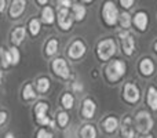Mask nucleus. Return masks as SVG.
I'll return each instance as SVG.
<instances>
[{
    "label": "nucleus",
    "instance_id": "1",
    "mask_svg": "<svg viewBox=\"0 0 157 138\" xmlns=\"http://www.w3.org/2000/svg\"><path fill=\"white\" fill-rule=\"evenodd\" d=\"M102 19L108 26H114L119 22V10H117L116 4L112 0H106L102 4Z\"/></svg>",
    "mask_w": 157,
    "mask_h": 138
},
{
    "label": "nucleus",
    "instance_id": "2",
    "mask_svg": "<svg viewBox=\"0 0 157 138\" xmlns=\"http://www.w3.org/2000/svg\"><path fill=\"white\" fill-rule=\"evenodd\" d=\"M125 70H127V64L124 62V61H112L110 64L108 65V68H106V77H108L109 81H112V83H116V81H119L120 79L124 76Z\"/></svg>",
    "mask_w": 157,
    "mask_h": 138
},
{
    "label": "nucleus",
    "instance_id": "3",
    "mask_svg": "<svg viewBox=\"0 0 157 138\" xmlns=\"http://www.w3.org/2000/svg\"><path fill=\"white\" fill-rule=\"evenodd\" d=\"M114 53H116V43H114L113 39H103L98 43L97 54L101 61L110 60Z\"/></svg>",
    "mask_w": 157,
    "mask_h": 138
},
{
    "label": "nucleus",
    "instance_id": "4",
    "mask_svg": "<svg viewBox=\"0 0 157 138\" xmlns=\"http://www.w3.org/2000/svg\"><path fill=\"white\" fill-rule=\"evenodd\" d=\"M153 124H155V122H153L152 116H150L146 111H141L136 113L135 127L141 134H147L153 128Z\"/></svg>",
    "mask_w": 157,
    "mask_h": 138
},
{
    "label": "nucleus",
    "instance_id": "5",
    "mask_svg": "<svg viewBox=\"0 0 157 138\" xmlns=\"http://www.w3.org/2000/svg\"><path fill=\"white\" fill-rule=\"evenodd\" d=\"M48 112V105L46 102H37L35 106V116H36V122L41 126H50L54 127V122L47 116Z\"/></svg>",
    "mask_w": 157,
    "mask_h": 138
},
{
    "label": "nucleus",
    "instance_id": "6",
    "mask_svg": "<svg viewBox=\"0 0 157 138\" xmlns=\"http://www.w3.org/2000/svg\"><path fill=\"white\" fill-rule=\"evenodd\" d=\"M119 37L121 40V47H123L124 54L128 55V57L132 55L134 50H135V39H134V36L128 32V29H125L119 33Z\"/></svg>",
    "mask_w": 157,
    "mask_h": 138
},
{
    "label": "nucleus",
    "instance_id": "7",
    "mask_svg": "<svg viewBox=\"0 0 157 138\" xmlns=\"http://www.w3.org/2000/svg\"><path fill=\"white\" fill-rule=\"evenodd\" d=\"M123 98L130 104H136L141 98V91L134 83H125L123 87Z\"/></svg>",
    "mask_w": 157,
    "mask_h": 138
},
{
    "label": "nucleus",
    "instance_id": "8",
    "mask_svg": "<svg viewBox=\"0 0 157 138\" xmlns=\"http://www.w3.org/2000/svg\"><path fill=\"white\" fill-rule=\"evenodd\" d=\"M57 19H58V25L62 30H69L72 28V24H73V18H72L71 13H69V8H65V7H59L58 10V14L57 15Z\"/></svg>",
    "mask_w": 157,
    "mask_h": 138
},
{
    "label": "nucleus",
    "instance_id": "9",
    "mask_svg": "<svg viewBox=\"0 0 157 138\" xmlns=\"http://www.w3.org/2000/svg\"><path fill=\"white\" fill-rule=\"evenodd\" d=\"M52 70L57 76L62 79H69L71 77V72H69V66L63 58H55L52 61Z\"/></svg>",
    "mask_w": 157,
    "mask_h": 138
},
{
    "label": "nucleus",
    "instance_id": "10",
    "mask_svg": "<svg viewBox=\"0 0 157 138\" xmlns=\"http://www.w3.org/2000/svg\"><path fill=\"white\" fill-rule=\"evenodd\" d=\"M86 54V44L81 40H75L71 46L68 47V57L71 60H80Z\"/></svg>",
    "mask_w": 157,
    "mask_h": 138
},
{
    "label": "nucleus",
    "instance_id": "11",
    "mask_svg": "<svg viewBox=\"0 0 157 138\" xmlns=\"http://www.w3.org/2000/svg\"><path fill=\"white\" fill-rule=\"evenodd\" d=\"M25 7H26V0H13L11 2V6L8 8V15L10 18L17 19L24 14Z\"/></svg>",
    "mask_w": 157,
    "mask_h": 138
},
{
    "label": "nucleus",
    "instance_id": "12",
    "mask_svg": "<svg viewBox=\"0 0 157 138\" xmlns=\"http://www.w3.org/2000/svg\"><path fill=\"white\" fill-rule=\"evenodd\" d=\"M132 24L136 26V29H139L141 32H145L149 24V17L145 11H136L135 15L132 17Z\"/></svg>",
    "mask_w": 157,
    "mask_h": 138
},
{
    "label": "nucleus",
    "instance_id": "13",
    "mask_svg": "<svg viewBox=\"0 0 157 138\" xmlns=\"http://www.w3.org/2000/svg\"><path fill=\"white\" fill-rule=\"evenodd\" d=\"M95 109H97V105L95 102L91 100V98H87V100L83 101V108H81V115L86 119H92L95 113Z\"/></svg>",
    "mask_w": 157,
    "mask_h": 138
},
{
    "label": "nucleus",
    "instance_id": "14",
    "mask_svg": "<svg viewBox=\"0 0 157 138\" xmlns=\"http://www.w3.org/2000/svg\"><path fill=\"white\" fill-rule=\"evenodd\" d=\"M102 128H103V131H106L108 134L114 133V131L119 128V120H117V117H114V116L106 117L102 122Z\"/></svg>",
    "mask_w": 157,
    "mask_h": 138
},
{
    "label": "nucleus",
    "instance_id": "15",
    "mask_svg": "<svg viewBox=\"0 0 157 138\" xmlns=\"http://www.w3.org/2000/svg\"><path fill=\"white\" fill-rule=\"evenodd\" d=\"M25 36H26V29L24 26H18L11 32V41L14 46H19L24 41Z\"/></svg>",
    "mask_w": 157,
    "mask_h": 138
},
{
    "label": "nucleus",
    "instance_id": "16",
    "mask_svg": "<svg viewBox=\"0 0 157 138\" xmlns=\"http://www.w3.org/2000/svg\"><path fill=\"white\" fill-rule=\"evenodd\" d=\"M139 70L144 76H152L155 73V64L150 58H144L139 64Z\"/></svg>",
    "mask_w": 157,
    "mask_h": 138
},
{
    "label": "nucleus",
    "instance_id": "17",
    "mask_svg": "<svg viewBox=\"0 0 157 138\" xmlns=\"http://www.w3.org/2000/svg\"><path fill=\"white\" fill-rule=\"evenodd\" d=\"M146 102L152 111H157V89L155 86H150L149 89H147Z\"/></svg>",
    "mask_w": 157,
    "mask_h": 138
},
{
    "label": "nucleus",
    "instance_id": "18",
    "mask_svg": "<svg viewBox=\"0 0 157 138\" xmlns=\"http://www.w3.org/2000/svg\"><path fill=\"white\" fill-rule=\"evenodd\" d=\"M121 137L123 138H134L135 137V131H134L132 126H131V119L125 117L121 126Z\"/></svg>",
    "mask_w": 157,
    "mask_h": 138
},
{
    "label": "nucleus",
    "instance_id": "19",
    "mask_svg": "<svg viewBox=\"0 0 157 138\" xmlns=\"http://www.w3.org/2000/svg\"><path fill=\"white\" fill-rule=\"evenodd\" d=\"M41 19H43L44 24L47 25H52L55 21V13L54 10H52V7H50V6H46V7L43 8V11H41Z\"/></svg>",
    "mask_w": 157,
    "mask_h": 138
},
{
    "label": "nucleus",
    "instance_id": "20",
    "mask_svg": "<svg viewBox=\"0 0 157 138\" xmlns=\"http://www.w3.org/2000/svg\"><path fill=\"white\" fill-rule=\"evenodd\" d=\"M72 10H73V17L77 22H81L84 18H86L87 10L84 6L81 4H72Z\"/></svg>",
    "mask_w": 157,
    "mask_h": 138
},
{
    "label": "nucleus",
    "instance_id": "21",
    "mask_svg": "<svg viewBox=\"0 0 157 138\" xmlns=\"http://www.w3.org/2000/svg\"><path fill=\"white\" fill-rule=\"evenodd\" d=\"M80 138H97V130L94 126L86 124L80 130Z\"/></svg>",
    "mask_w": 157,
    "mask_h": 138
},
{
    "label": "nucleus",
    "instance_id": "22",
    "mask_svg": "<svg viewBox=\"0 0 157 138\" xmlns=\"http://www.w3.org/2000/svg\"><path fill=\"white\" fill-rule=\"evenodd\" d=\"M36 89H37V91L40 93V94L47 93L48 91V89H50V80L47 77L37 79V81H36Z\"/></svg>",
    "mask_w": 157,
    "mask_h": 138
},
{
    "label": "nucleus",
    "instance_id": "23",
    "mask_svg": "<svg viewBox=\"0 0 157 138\" xmlns=\"http://www.w3.org/2000/svg\"><path fill=\"white\" fill-rule=\"evenodd\" d=\"M28 29H29V32H30V35H32V36L39 35V32H40V29H41V24H40V21H39L37 18H32V19L29 21Z\"/></svg>",
    "mask_w": 157,
    "mask_h": 138
},
{
    "label": "nucleus",
    "instance_id": "24",
    "mask_svg": "<svg viewBox=\"0 0 157 138\" xmlns=\"http://www.w3.org/2000/svg\"><path fill=\"white\" fill-rule=\"evenodd\" d=\"M58 51V40L57 39H51V40L47 41L46 44V54L48 57H52L54 54H57Z\"/></svg>",
    "mask_w": 157,
    "mask_h": 138
},
{
    "label": "nucleus",
    "instance_id": "25",
    "mask_svg": "<svg viewBox=\"0 0 157 138\" xmlns=\"http://www.w3.org/2000/svg\"><path fill=\"white\" fill-rule=\"evenodd\" d=\"M36 91L33 90L32 84H26V86L24 87V90H22V98H24L25 101H30V100H35L36 98Z\"/></svg>",
    "mask_w": 157,
    "mask_h": 138
},
{
    "label": "nucleus",
    "instance_id": "26",
    "mask_svg": "<svg viewBox=\"0 0 157 138\" xmlns=\"http://www.w3.org/2000/svg\"><path fill=\"white\" fill-rule=\"evenodd\" d=\"M61 102H62V106L65 109H72L73 108V104H75V98L71 93H65L61 98Z\"/></svg>",
    "mask_w": 157,
    "mask_h": 138
},
{
    "label": "nucleus",
    "instance_id": "27",
    "mask_svg": "<svg viewBox=\"0 0 157 138\" xmlns=\"http://www.w3.org/2000/svg\"><path fill=\"white\" fill-rule=\"evenodd\" d=\"M119 22H120V25H121V28L128 29L130 25L132 24V19H131V15L128 13H121L119 15Z\"/></svg>",
    "mask_w": 157,
    "mask_h": 138
},
{
    "label": "nucleus",
    "instance_id": "28",
    "mask_svg": "<svg viewBox=\"0 0 157 138\" xmlns=\"http://www.w3.org/2000/svg\"><path fill=\"white\" fill-rule=\"evenodd\" d=\"M0 60H2V66L4 69H7L8 66L11 65V57H10V53L8 51L3 50V51L0 53Z\"/></svg>",
    "mask_w": 157,
    "mask_h": 138
},
{
    "label": "nucleus",
    "instance_id": "29",
    "mask_svg": "<svg viewBox=\"0 0 157 138\" xmlns=\"http://www.w3.org/2000/svg\"><path fill=\"white\" fill-rule=\"evenodd\" d=\"M57 123L59 127H65L69 123V115L66 113V112H59V113L57 115Z\"/></svg>",
    "mask_w": 157,
    "mask_h": 138
},
{
    "label": "nucleus",
    "instance_id": "30",
    "mask_svg": "<svg viewBox=\"0 0 157 138\" xmlns=\"http://www.w3.org/2000/svg\"><path fill=\"white\" fill-rule=\"evenodd\" d=\"M8 53H10V57H11V65H17V64L19 62V58H21V54H19L18 49L14 46V47H11Z\"/></svg>",
    "mask_w": 157,
    "mask_h": 138
},
{
    "label": "nucleus",
    "instance_id": "31",
    "mask_svg": "<svg viewBox=\"0 0 157 138\" xmlns=\"http://www.w3.org/2000/svg\"><path fill=\"white\" fill-rule=\"evenodd\" d=\"M120 2V6H121L123 8H125V10H128V8H131L134 6V3H135V0H119Z\"/></svg>",
    "mask_w": 157,
    "mask_h": 138
},
{
    "label": "nucleus",
    "instance_id": "32",
    "mask_svg": "<svg viewBox=\"0 0 157 138\" xmlns=\"http://www.w3.org/2000/svg\"><path fill=\"white\" fill-rule=\"evenodd\" d=\"M58 7H65V8H71L72 7V0H57Z\"/></svg>",
    "mask_w": 157,
    "mask_h": 138
},
{
    "label": "nucleus",
    "instance_id": "33",
    "mask_svg": "<svg viewBox=\"0 0 157 138\" xmlns=\"http://www.w3.org/2000/svg\"><path fill=\"white\" fill-rule=\"evenodd\" d=\"M36 138H52V134L47 133L44 128H41V130L37 131V134H36Z\"/></svg>",
    "mask_w": 157,
    "mask_h": 138
},
{
    "label": "nucleus",
    "instance_id": "34",
    "mask_svg": "<svg viewBox=\"0 0 157 138\" xmlns=\"http://www.w3.org/2000/svg\"><path fill=\"white\" fill-rule=\"evenodd\" d=\"M6 120H7V113L3 111H0V126H3L6 123Z\"/></svg>",
    "mask_w": 157,
    "mask_h": 138
},
{
    "label": "nucleus",
    "instance_id": "35",
    "mask_svg": "<svg viewBox=\"0 0 157 138\" xmlns=\"http://www.w3.org/2000/svg\"><path fill=\"white\" fill-rule=\"evenodd\" d=\"M72 89H73V91H81L83 90V86H81L80 83H73V86H72Z\"/></svg>",
    "mask_w": 157,
    "mask_h": 138
},
{
    "label": "nucleus",
    "instance_id": "36",
    "mask_svg": "<svg viewBox=\"0 0 157 138\" xmlns=\"http://www.w3.org/2000/svg\"><path fill=\"white\" fill-rule=\"evenodd\" d=\"M6 10V0H0V14Z\"/></svg>",
    "mask_w": 157,
    "mask_h": 138
},
{
    "label": "nucleus",
    "instance_id": "37",
    "mask_svg": "<svg viewBox=\"0 0 157 138\" xmlns=\"http://www.w3.org/2000/svg\"><path fill=\"white\" fill-rule=\"evenodd\" d=\"M36 3L40 4V6H46L47 3H48V0H36Z\"/></svg>",
    "mask_w": 157,
    "mask_h": 138
},
{
    "label": "nucleus",
    "instance_id": "38",
    "mask_svg": "<svg viewBox=\"0 0 157 138\" xmlns=\"http://www.w3.org/2000/svg\"><path fill=\"white\" fill-rule=\"evenodd\" d=\"M141 138H153V136H150V134L147 133V134H144V136H142Z\"/></svg>",
    "mask_w": 157,
    "mask_h": 138
},
{
    "label": "nucleus",
    "instance_id": "39",
    "mask_svg": "<svg viewBox=\"0 0 157 138\" xmlns=\"http://www.w3.org/2000/svg\"><path fill=\"white\" fill-rule=\"evenodd\" d=\"M4 138H14V136H13V133H7Z\"/></svg>",
    "mask_w": 157,
    "mask_h": 138
},
{
    "label": "nucleus",
    "instance_id": "40",
    "mask_svg": "<svg viewBox=\"0 0 157 138\" xmlns=\"http://www.w3.org/2000/svg\"><path fill=\"white\" fill-rule=\"evenodd\" d=\"M81 2H83V3H86V4H88V3H92V2H94V0H81Z\"/></svg>",
    "mask_w": 157,
    "mask_h": 138
},
{
    "label": "nucleus",
    "instance_id": "41",
    "mask_svg": "<svg viewBox=\"0 0 157 138\" xmlns=\"http://www.w3.org/2000/svg\"><path fill=\"white\" fill-rule=\"evenodd\" d=\"M155 50H156V53H157V41H156V44H155Z\"/></svg>",
    "mask_w": 157,
    "mask_h": 138
},
{
    "label": "nucleus",
    "instance_id": "42",
    "mask_svg": "<svg viewBox=\"0 0 157 138\" xmlns=\"http://www.w3.org/2000/svg\"><path fill=\"white\" fill-rule=\"evenodd\" d=\"M2 77L3 76H2V72H0V83H2Z\"/></svg>",
    "mask_w": 157,
    "mask_h": 138
}]
</instances>
